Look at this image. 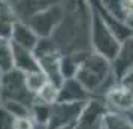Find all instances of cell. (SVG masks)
<instances>
[{"instance_id": "obj_16", "label": "cell", "mask_w": 133, "mask_h": 129, "mask_svg": "<svg viewBox=\"0 0 133 129\" xmlns=\"http://www.w3.org/2000/svg\"><path fill=\"white\" fill-rule=\"evenodd\" d=\"M79 53L64 54L60 57V74H61L63 81L75 78L76 71H78V66H79Z\"/></svg>"}, {"instance_id": "obj_1", "label": "cell", "mask_w": 133, "mask_h": 129, "mask_svg": "<svg viewBox=\"0 0 133 129\" xmlns=\"http://www.w3.org/2000/svg\"><path fill=\"white\" fill-rule=\"evenodd\" d=\"M90 2L73 3L72 9L64 5V18L52 35L61 56L90 50Z\"/></svg>"}, {"instance_id": "obj_12", "label": "cell", "mask_w": 133, "mask_h": 129, "mask_svg": "<svg viewBox=\"0 0 133 129\" xmlns=\"http://www.w3.org/2000/svg\"><path fill=\"white\" fill-rule=\"evenodd\" d=\"M54 2H45V0H24V2H11V9L17 21L29 23L36 14L43 11L45 8L51 6Z\"/></svg>"}, {"instance_id": "obj_26", "label": "cell", "mask_w": 133, "mask_h": 129, "mask_svg": "<svg viewBox=\"0 0 133 129\" xmlns=\"http://www.w3.org/2000/svg\"><path fill=\"white\" fill-rule=\"evenodd\" d=\"M123 116L126 117L127 120H129V122H130V123H132V125H133V108H132V110H130V111H127L126 114H123Z\"/></svg>"}, {"instance_id": "obj_14", "label": "cell", "mask_w": 133, "mask_h": 129, "mask_svg": "<svg viewBox=\"0 0 133 129\" xmlns=\"http://www.w3.org/2000/svg\"><path fill=\"white\" fill-rule=\"evenodd\" d=\"M12 48H14V69L23 72L24 75L41 71L39 62H37L33 51L19 48V47H15V45H12Z\"/></svg>"}, {"instance_id": "obj_19", "label": "cell", "mask_w": 133, "mask_h": 129, "mask_svg": "<svg viewBox=\"0 0 133 129\" xmlns=\"http://www.w3.org/2000/svg\"><path fill=\"white\" fill-rule=\"evenodd\" d=\"M15 23H17V20H15L12 12L2 14V15H0V39H8V41H11Z\"/></svg>"}, {"instance_id": "obj_3", "label": "cell", "mask_w": 133, "mask_h": 129, "mask_svg": "<svg viewBox=\"0 0 133 129\" xmlns=\"http://www.w3.org/2000/svg\"><path fill=\"white\" fill-rule=\"evenodd\" d=\"M88 36H90L91 51L105 57L106 60L112 63L120 51L121 44L115 39V36L103 23L94 2H90V35Z\"/></svg>"}, {"instance_id": "obj_22", "label": "cell", "mask_w": 133, "mask_h": 129, "mask_svg": "<svg viewBox=\"0 0 133 129\" xmlns=\"http://www.w3.org/2000/svg\"><path fill=\"white\" fill-rule=\"evenodd\" d=\"M0 104L15 119H30V107L27 105L19 104V102H0Z\"/></svg>"}, {"instance_id": "obj_13", "label": "cell", "mask_w": 133, "mask_h": 129, "mask_svg": "<svg viewBox=\"0 0 133 129\" xmlns=\"http://www.w3.org/2000/svg\"><path fill=\"white\" fill-rule=\"evenodd\" d=\"M11 42H12V45H15V47L29 50V51H35L37 42H39V38H37V35L30 29V26L27 24V23L17 21L15 26H14Z\"/></svg>"}, {"instance_id": "obj_21", "label": "cell", "mask_w": 133, "mask_h": 129, "mask_svg": "<svg viewBox=\"0 0 133 129\" xmlns=\"http://www.w3.org/2000/svg\"><path fill=\"white\" fill-rule=\"evenodd\" d=\"M57 96H58V87L51 83H46L45 87L36 95V101L48 105H54L57 102Z\"/></svg>"}, {"instance_id": "obj_15", "label": "cell", "mask_w": 133, "mask_h": 129, "mask_svg": "<svg viewBox=\"0 0 133 129\" xmlns=\"http://www.w3.org/2000/svg\"><path fill=\"white\" fill-rule=\"evenodd\" d=\"M51 107L52 105L35 101V104L30 107V119L36 126H42V128L46 129L49 119H51Z\"/></svg>"}, {"instance_id": "obj_17", "label": "cell", "mask_w": 133, "mask_h": 129, "mask_svg": "<svg viewBox=\"0 0 133 129\" xmlns=\"http://www.w3.org/2000/svg\"><path fill=\"white\" fill-rule=\"evenodd\" d=\"M14 69V48L12 42L0 39V72L5 74Z\"/></svg>"}, {"instance_id": "obj_8", "label": "cell", "mask_w": 133, "mask_h": 129, "mask_svg": "<svg viewBox=\"0 0 133 129\" xmlns=\"http://www.w3.org/2000/svg\"><path fill=\"white\" fill-rule=\"evenodd\" d=\"M103 101L109 113L120 114V116L126 114L127 111L133 108V93L127 87L121 86L120 83L106 93Z\"/></svg>"}, {"instance_id": "obj_28", "label": "cell", "mask_w": 133, "mask_h": 129, "mask_svg": "<svg viewBox=\"0 0 133 129\" xmlns=\"http://www.w3.org/2000/svg\"><path fill=\"white\" fill-rule=\"evenodd\" d=\"M36 129H45V128H42V126H36Z\"/></svg>"}, {"instance_id": "obj_10", "label": "cell", "mask_w": 133, "mask_h": 129, "mask_svg": "<svg viewBox=\"0 0 133 129\" xmlns=\"http://www.w3.org/2000/svg\"><path fill=\"white\" fill-rule=\"evenodd\" d=\"M94 3H96V8H97V11H99V14H100V17H102L103 23L106 24L109 32L114 35L115 39H117L118 42L123 44L130 36H133L132 29H130L124 21H121L120 18H117L115 15H112V14L102 5V2H94Z\"/></svg>"}, {"instance_id": "obj_6", "label": "cell", "mask_w": 133, "mask_h": 129, "mask_svg": "<svg viewBox=\"0 0 133 129\" xmlns=\"http://www.w3.org/2000/svg\"><path fill=\"white\" fill-rule=\"evenodd\" d=\"M108 113L103 99L91 98L84 105L73 129H105V119Z\"/></svg>"}, {"instance_id": "obj_5", "label": "cell", "mask_w": 133, "mask_h": 129, "mask_svg": "<svg viewBox=\"0 0 133 129\" xmlns=\"http://www.w3.org/2000/svg\"><path fill=\"white\" fill-rule=\"evenodd\" d=\"M63 18H64V5L54 2L51 6L45 8L43 11L29 20L27 24L30 26V29L36 33L39 39H45V38H52Z\"/></svg>"}, {"instance_id": "obj_29", "label": "cell", "mask_w": 133, "mask_h": 129, "mask_svg": "<svg viewBox=\"0 0 133 129\" xmlns=\"http://www.w3.org/2000/svg\"><path fill=\"white\" fill-rule=\"evenodd\" d=\"M61 129H73V128H61Z\"/></svg>"}, {"instance_id": "obj_18", "label": "cell", "mask_w": 133, "mask_h": 129, "mask_svg": "<svg viewBox=\"0 0 133 129\" xmlns=\"http://www.w3.org/2000/svg\"><path fill=\"white\" fill-rule=\"evenodd\" d=\"M46 83H48V80H46V77L42 74V71L31 72V74L25 75V84H27V89H29L30 93H33L35 96L45 87Z\"/></svg>"}, {"instance_id": "obj_11", "label": "cell", "mask_w": 133, "mask_h": 129, "mask_svg": "<svg viewBox=\"0 0 133 129\" xmlns=\"http://www.w3.org/2000/svg\"><path fill=\"white\" fill-rule=\"evenodd\" d=\"M112 69L118 83L123 77L133 71V36L121 44L120 51L112 62Z\"/></svg>"}, {"instance_id": "obj_27", "label": "cell", "mask_w": 133, "mask_h": 129, "mask_svg": "<svg viewBox=\"0 0 133 129\" xmlns=\"http://www.w3.org/2000/svg\"><path fill=\"white\" fill-rule=\"evenodd\" d=\"M2 75H3V74L0 72V89H2Z\"/></svg>"}, {"instance_id": "obj_9", "label": "cell", "mask_w": 133, "mask_h": 129, "mask_svg": "<svg viewBox=\"0 0 133 129\" xmlns=\"http://www.w3.org/2000/svg\"><path fill=\"white\" fill-rule=\"evenodd\" d=\"M91 99V95L85 90L76 78L64 80L58 87L57 102L63 104H87Z\"/></svg>"}, {"instance_id": "obj_2", "label": "cell", "mask_w": 133, "mask_h": 129, "mask_svg": "<svg viewBox=\"0 0 133 129\" xmlns=\"http://www.w3.org/2000/svg\"><path fill=\"white\" fill-rule=\"evenodd\" d=\"M75 78L82 84L91 98L103 99L106 93L118 84L112 63L91 50L79 53V66Z\"/></svg>"}, {"instance_id": "obj_4", "label": "cell", "mask_w": 133, "mask_h": 129, "mask_svg": "<svg viewBox=\"0 0 133 129\" xmlns=\"http://www.w3.org/2000/svg\"><path fill=\"white\" fill-rule=\"evenodd\" d=\"M36 96L30 93L25 84V75L17 69L2 75V89H0V102H19L31 107Z\"/></svg>"}, {"instance_id": "obj_20", "label": "cell", "mask_w": 133, "mask_h": 129, "mask_svg": "<svg viewBox=\"0 0 133 129\" xmlns=\"http://www.w3.org/2000/svg\"><path fill=\"white\" fill-rule=\"evenodd\" d=\"M105 129H133V125L124 116L108 113L105 119Z\"/></svg>"}, {"instance_id": "obj_24", "label": "cell", "mask_w": 133, "mask_h": 129, "mask_svg": "<svg viewBox=\"0 0 133 129\" xmlns=\"http://www.w3.org/2000/svg\"><path fill=\"white\" fill-rule=\"evenodd\" d=\"M120 84H121V86H124V87H127V89L133 93V71H132V72H129L126 77H123V78H121Z\"/></svg>"}, {"instance_id": "obj_7", "label": "cell", "mask_w": 133, "mask_h": 129, "mask_svg": "<svg viewBox=\"0 0 133 129\" xmlns=\"http://www.w3.org/2000/svg\"><path fill=\"white\" fill-rule=\"evenodd\" d=\"M85 104H63L55 102L51 107V119L46 129L73 128Z\"/></svg>"}, {"instance_id": "obj_25", "label": "cell", "mask_w": 133, "mask_h": 129, "mask_svg": "<svg viewBox=\"0 0 133 129\" xmlns=\"http://www.w3.org/2000/svg\"><path fill=\"white\" fill-rule=\"evenodd\" d=\"M8 12H12V9H11V2H2V0H0V15H2V14H8Z\"/></svg>"}, {"instance_id": "obj_23", "label": "cell", "mask_w": 133, "mask_h": 129, "mask_svg": "<svg viewBox=\"0 0 133 129\" xmlns=\"http://www.w3.org/2000/svg\"><path fill=\"white\" fill-rule=\"evenodd\" d=\"M0 129H17V119L0 104Z\"/></svg>"}]
</instances>
